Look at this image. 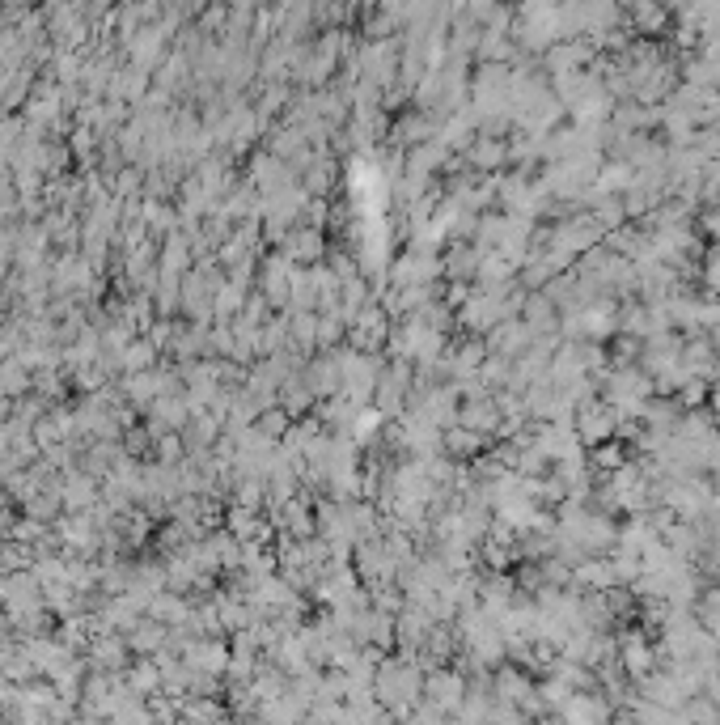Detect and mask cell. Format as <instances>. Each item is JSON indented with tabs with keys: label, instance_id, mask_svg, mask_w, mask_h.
<instances>
[{
	"label": "cell",
	"instance_id": "1",
	"mask_svg": "<svg viewBox=\"0 0 720 725\" xmlns=\"http://www.w3.org/2000/svg\"><path fill=\"white\" fill-rule=\"evenodd\" d=\"M606 709L598 700H572L568 704V725H602L606 717H602Z\"/></svg>",
	"mask_w": 720,
	"mask_h": 725
},
{
	"label": "cell",
	"instance_id": "2",
	"mask_svg": "<svg viewBox=\"0 0 720 725\" xmlns=\"http://www.w3.org/2000/svg\"><path fill=\"white\" fill-rule=\"evenodd\" d=\"M627 666H632V670H644V666H648V653H644L640 645H632V649H627Z\"/></svg>",
	"mask_w": 720,
	"mask_h": 725
}]
</instances>
